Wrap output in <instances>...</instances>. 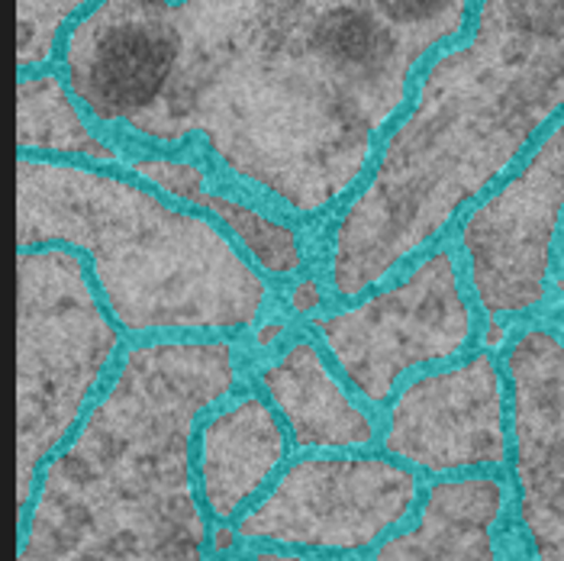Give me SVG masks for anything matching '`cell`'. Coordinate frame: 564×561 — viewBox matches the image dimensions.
<instances>
[{
    "mask_svg": "<svg viewBox=\"0 0 564 561\" xmlns=\"http://www.w3.org/2000/svg\"><path fill=\"white\" fill-rule=\"evenodd\" d=\"M17 507L30 510L48 458L78 432L123 362L117 326L82 252L17 256Z\"/></svg>",
    "mask_w": 564,
    "mask_h": 561,
    "instance_id": "5",
    "label": "cell"
},
{
    "mask_svg": "<svg viewBox=\"0 0 564 561\" xmlns=\"http://www.w3.org/2000/svg\"><path fill=\"white\" fill-rule=\"evenodd\" d=\"M217 561H252L249 555H226V559H217Z\"/></svg>",
    "mask_w": 564,
    "mask_h": 561,
    "instance_id": "21",
    "label": "cell"
},
{
    "mask_svg": "<svg viewBox=\"0 0 564 561\" xmlns=\"http://www.w3.org/2000/svg\"><path fill=\"white\" fill-rule=\"evenodd\" d=\"M426 484L388 452H304L236 522L268 549L365 555L416 517Z\"/></svg>",
    "mask_w": 564,
    "mask_h": 561,
    "instance_id": "8",
    "label": "cell"
},
{
    "mask_svg": "<svg viewBox=\"0 0 564 561\" xmlns=\"http://www.w3.org/2000/svg\"><path fill=\"white\" fill-rule=\"evenodd\" d=\"M291 432L259 388H239L194 432V481L214 522H239L291 462Z\"/></svg>",
    "mask_w": 564,
    "mask_h": 561,
    "instance_id": "10",
    "label": "cell"
},
{
    "mask_svg": "<svg viewBox=\"0 0 564 561\" xmlns=\"http://www.w3.org/2000/svg\"><path fill=\"white\" fill-rule=\"evenodd\" d=\"M242 339L132 343L20 517L17 561H207L194 432L246 385Z\"/></svg>",
    "mask_w": 564,
    "mask_h": 561,
    "instance_id": "3",
    "label": "cell"
},
{
    "mask_svg": "<svg viewBox=\"0 0 564 561\" xmlns=\"http://www.w3.org/2000/svg\"><path fill=\"white\" fill-rule=\"evenodd\" d=\"M549 323H552V326L558 330V336L564 339V294L558 298V303H555V310L549 313Z\"/></svg>",
    "mask_w": 564,
    "mask_h": 561,
    "instance_id": "20",
    "label": "cell"
},
{
    "mask_svg": "<svg viewBox=\"0 0 564 561\" xmlns=\"http://www.w3.org/2000/svg\"><path fill=\"white\" fill-rule=\"evenodd\" d=\"M252 561H358L355 555H329V552H297V549H268L252 546Z\"/></svg>",
    "mask_w": 564,
    "mask_h": 561,
    "instance_id": "18",
    "label": "cell"
},
{
    "mask_svg": "<svg viewBox=\"0 0 564 561\" xmlns=\"http://www.w3.org/2000/svg\"><path fill=\"white\" fill-rule=\"evenodd\" d=\"M239 542H242V536L232 522H214L210 526V555H217V559L236 555Z\"/></svg>",
    "mask_w": 564,
    "mask_h": 561,
    "instance_id": "19",
    "label": "cell"
},
{
    "mask_svg": "<svg viewBox=\"0 0 564 561\" xmlns=\"http://www.w3.org/2000/svg\"><path fill=\"white\" fill-rule=\"evenodd\" d=\"M564 120V0H478L420 72L365 181L316 229V271L355 301L448 239L462 214Z\"/></svg>",
    "mask_w": 564,
    "mask_h": 561,
    "instance_id": "2",
    "label": "cell"
},
{
    "mask_svg": "<svg viewBox=\"0 0 564 561\" xmlns=\"http://www.w3.org/2000/svg\"><path fill=\"white\" fill-rule=\"evenodd\" d=\"M564 120L471 204L448 242L484 323L529 326L564 291Z\"/></svg>",
    "mask_w": 564,
    "mask_h": 561,
    "instance_id": "7",
    "label": "cell"
},
{
    "mask_svg": "<svg viewBox=\"0 0 564 561\" xmlns=\"http://www.w3.org/2000/svg\"><path fill=\"white\" fill-rule=\"evenodd\" d=\"M97 0H17V68L20 75L58 65L68 30Z\"/></svg>",
    "mask_w": 564,
    "mask_h": 561,
    "instance_id": "15",
    "label": "cell"
},
{
    "mask_svg": "<svg viewBox=\"0 0 564 561\" xmlns=\"http://www.w3.org/2000/svg\"><path fill=\"white\" fill-rule=\"evenodd\" d=\"M65 246L90 265L127 339H246L274 284L207 214L120 169L20 155L17 249Z\"/></svg>",
    "mask_w": 564,
    "mask_h": 561,
    "instance_id": "4",
    "label": "cell"
},
{
    "mask_svg": "<svg viewBox=\"0 0 564 561\" xmlns=\"http://www.w3.org/2000/svg\"><path fill=\"white\" fill-rule=\"evenodd\" d=\"M294 333H297V330H294L291 316H288V313L281 316V313L271 310L259 326L249 333V343H246V346H249L252 355H256V352H261V355H274L278 348H284V343H288Z\"/></svg>",
    "mask_w": 564,
    "mask_h": 561,
    "instance_id": "17",
    "label": "cell"
},
{
    "mask_svg": "<svg viewBox=\"0 0 564 561\" xmlns=\"http://www.w3.org/2000/svg\"><path fill=\"white\" fill-rule=\"evenodd\" d=\"M381 452L420 475H503L513 462V397L497 352L475 348L458 362L413 375L393 393Z\"/></svg>",
    "mask_w": 564,
    "mask_h": 561,
    "instance_id": "9",
    "label": "cell"
},
{
    "mask_svg": "<svg viewBox=\"0 0 564 561\" xmlns=\"http://www.w3.org/2000/svg\"><path fill=\"white\" fill-rule=\"evenodd\" d=\"M510 507L507 475L438 477L416 517L368 561H510Z\"/></svg>",
    "mask_w": 564,
    "mask_h": 561,
    "instance_id": "13",
    "label": "cell"
},
{
    "mask_svg": "<svg viewBox=\"0 0 564 561\" xmlns=\"http://www.w3.org/2000/svg\"><path fill=\"white\" fill-rule=\"evenodd\" d=\"M329 301H333V294H329V288H326V281H323V274L316 268L297 274L284 288V313L291 320H306L310 323L313 316L323 313V306Z\"/></svg>",
    "mask_w": 564,
    "mask_h": 561,
    "instance_id": "16",
    "label": "cell"
},
{
    "mask_svg": "<svg viewBox=\"0 0 564 561\" xmlns=\"http://www.w3.org/2000/svg\"><path fill=\"white\" fill-rule=\"evenodd\" d=\"M478 0H97L62 72L100 130L200 149L226 184L326 223Z\"/></svg>",
    "mask_w": 564,
    "mask_h": 561,
    "instance_id": "1",
    "label": "cell"
},
{
    "mask_svg": "<svg viewBox=\"0 0 564 561\" xmlns=\"http://www.w3.org/2000/svg\"><path fill=\"white\" fill-rule=\"evenodd\" d=\"M306 330L329 352L348 388L371 410H388L413 375L480 346V310L445 239L368 294L323 310Z\"/></svg>",
    "mask_w": 564,
    "mask_h": 561,
    "instance_id": "6",
    "label": "cell"
},
{
    "mask_svg": "<svg viewBox=\"0 0 564 561\" xmlns=\"http://www.w3.org/2000/svg\"><path fill=\"white\" fill-rule=\"evenodd\" d=\"M562 268H564V239H562Z\"/></svg>",
    "mask_w": 564,
    "mask_h": 561,
    "instance_id": "22",
    "label": "cell"
},
{
    "mask_svg": "<svg viewBox=\"0 0 564 561\" xmlns=\"http://www.w3.org/2000/svg\"><path fill=\"white\" fill-rule=\"evenodd\" d=\"M20 100V155H40V159H65V162H85L100 169H127L130 152L113 142L97 123L87 117V110L75 100L72 87L62 72L43 68L20 75L17 87Z\"/></svg>",
    "mask_w": 564,
    "mask_h": 561,
    "instance_id": "14",
    "label": "cell"
},
{
    "mask_svg": "<svg viewBox=\"0 0 564 561\" xmlns=\"http://www.w3.org/2000/svg\"><path fill=\"white\" fill-rule=\"evenodd\" d=\"M127 172L177 204H187L210 216L271 284H288L297 274L316 268V256L310 252L304 229L294 219L256 204V197L226 181L223 187H214V174L207 162L181 152L174 155L149 149L142 155L127 159Z\"/></svg>",
    "mask_w": 564,
    "mask_h": 561,
    "instance_id": "12",
    "label": "cell"
},
{
    "mask_svg": "<svg viewBox=\"0 0 564 561\" xmlns=\"http://www.w3.org/2000/svg\"><path fill=\"white\" fill-rule=\"evenodd\" d=\"M256 388L278 410L301 452H361L381 442L375 413L348 388L310 330H297L284 348L261 362Z\"/></svg>",
    "mask_w": 564,
    "mask_h": 561,
    "instance_id": "11",
    "label": "cell"
}]
</instances>
